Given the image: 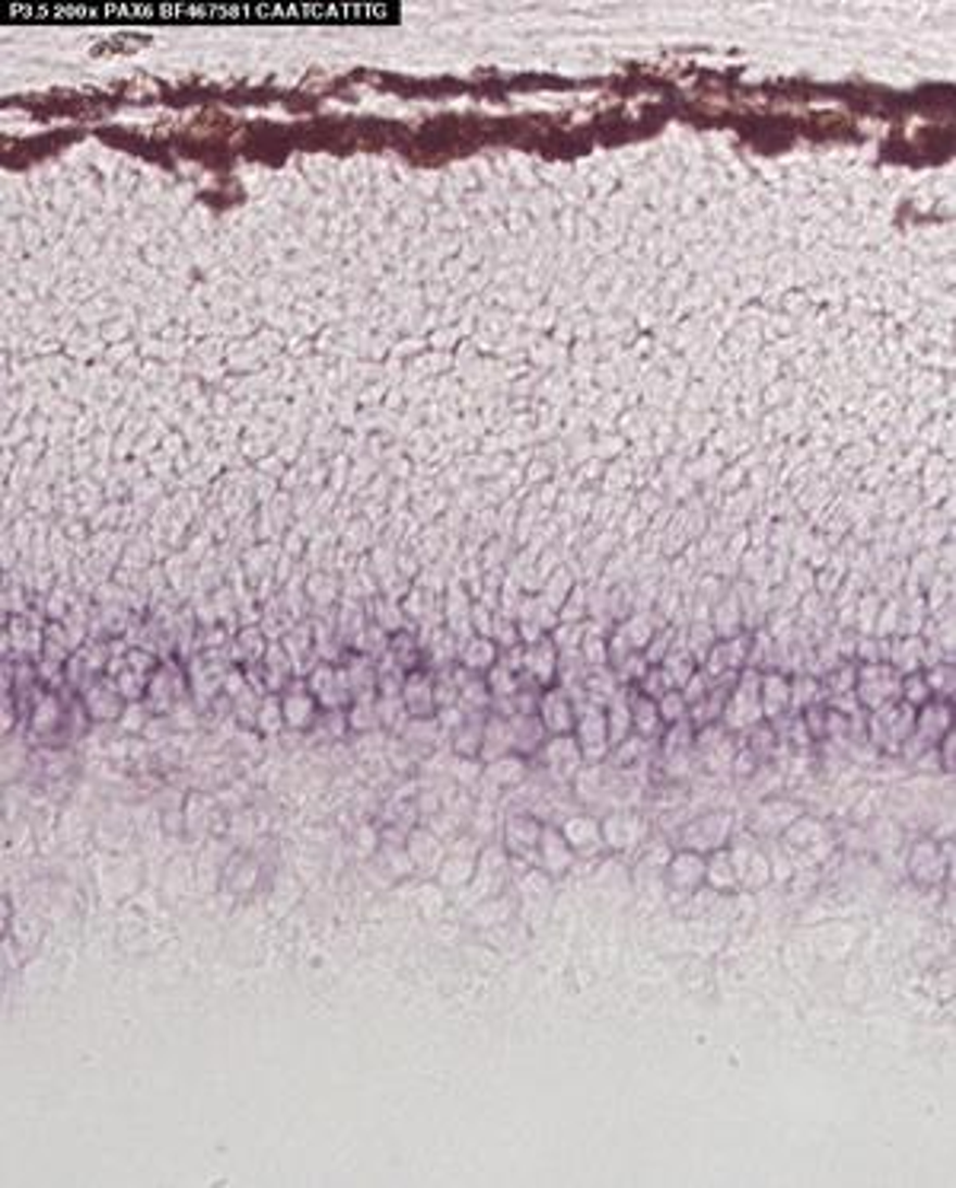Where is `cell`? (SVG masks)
I'll return each instance as SVG.
<instances>
[{"label":"cell","mask_w":956,"mask_h":1188,"mask_svg":"<svg viewBox=\"0 0 956 1188\" xmlns=\"http://www.w3.org/2000/svg\"><path fill=\"white\" fill-rule=\"evenodd\" d=\"M737 749L740 746H737L733 733L724 723H705V726L695 730V759H702V764L712 774H730Z\"/></svg>","instance_id":"30bf717a"},{"label":"cell","mask_w":956,"mask_h":1188,"mask_svg":"<svg viewBox=\"0 0 956 1188\" xmlns=\"http://www.w3.org/2000/svg\"><path fill=\"white\" fill-rule=\"evenodd\" d=\"M705 886L720 893V896L740 893V880H737V867H733L730 848H717L712 855H705Z\"/></svg>","instance_id":"7402d4cb"},{"label":"cell","mask_w":956,"mask_h":1188,"mask_svg":"<svg viewBox=\"0 0 956 1188\" xmlns=\"http://www.w3.org/2000/svg\"><path fill=\"white\" fill-rule=\"evenodd\" d=\"M526 669L532 672V679H536V682H549V679L555 675V650H552L549 644H536V647H529V654H526Z\"/></svg>","instance_id":"836d02e7"},{"label":"cell","mask_w":956,"mask_h":1188,"mask_svg":"<svg viewBox=\"0 0 956 1188\" xmlns=\"http://www.w3.org/2000/svg\"><path fill=\"white\" fill-rule=\"evenodd\" d=\"M667 730L664 717L657 711V702L647 698V695H638L631 698V733L641 736V740H661Z\"/></svg>","instance_id":"d4e9b609"},{"label":"cell","mask_w":956,"mask_h":1188,"mask_svg":"<svg viewBox=\"0 0 956 1188\" xmlns=\"http://www.w3.org/2000/svg\"><path fill=\"white\" fill-rule=\"evenodd\" d=\"M529 774H532L529 771V759L520 756V753H507L501 759H491L481 764V781L488 787L501 791V794H511V791L524 787L526 781H529Z\"/></svg>","instance_id":"d6986e66"},{"label":"cell","mask_w":956,"mask_h":1188,"mask_svg":"<svg viewBox=\"0 0 956 1188\" xmlns=\"http://www.w3.org/2000/svg\"><path fill=\"white\" fill-rule=\"evenodd\" d=\"M478 851H481V845H478L473 835L456 838V842L450 845L446 857H443L440 870L433 873V876H437V883H440L443 889H463V886H469V883H473V876H476Z\"/></svg>","instance_id":"4fadbf2b"},{"label":"cell","mask_w":956,"mask_h":1188,"mask_svg":"<svg viewBox=\"0 0 956 1188\" xmlns=\"http://www.w3.org/2000/svg\"><path fill=\"white\" fill-rule=\"evenodd\" d=\"M574 740L580 746V756L587 764H603L613 756V743H609V726H606V711L590 705L583 711H577L574 723Z\"/></svg>","instance_id":"9c48e42d"},{"label":"cell","mask_w":956,"mask_h":1188,"mask_svg":"<svg viewBox=\"0 0 956 1188\" xmlns=\"http://www.w3.org/2000/svg\"><path fill=\"white\" fill-rule=\"evenodd\" d=\"M664 883L679 896H692L705 886V855L676 848L664 863Z\"/></svg>","instance_id":"5bb4252c"},{"label":"cell","mask_w":956,"mask_h":1188,"mask_svg":"<svg viewBox=\"0 0 956 1188\" xmlns=\"http://www.w3.org/2000/svg\"><path fill=\"white\" fill-rule=\"evenodd\" d=\"M259 723H262V730H265V733H275V730H281V723H285V711H281L278 705H272V702H268V705L262 708Z\"/></svg>","instance_id":"74e56055"},{"label":"cell","mask_w":956,"mask_h":1188,"mask_svg":"<svg viewBox=\"0 0 956 1188\" xmlns=\"http://www.w3.org/2000/svg\"><path fill=\"white\" fill-rule=\"evenodd\" d=\"M606 726H609V743L619 746L621 740L631 736V702L616 695L613 705L606 708Z\"/></svg>","instance_id":"1f68e13d"},{"label":"cell","mask_w":956,"mask_h":1188,"mask_svg":"<svg viewBox=\"0 0 956 1188\" xmlns=\"http://www.w3.org/2000/svg\"><path fill=\"white\" fill-rule=\"evenodd\" d=\"M765 720L763 713V698H759V675H743L740 685H733V692L727 695V705H724V713H720V723L730 730V733H743V730H753Z\"/></svg>","instance_id":"ba28073f"},{"label":"cell","mask_w":956,"mask_h":1188,"mask_svg":"<svg viewBox=\"0 0 956 1188\" xmlns=\"http://www.w3.org/2000/svg\"><path fill=\"white\" fill-rule=\"evenodd\" d=\"M285 711V723L290 730H306L316 723V698L303 688H293L281 705Z\"/></svg>","instance_id":"f1b7e54d"},{"label":"cell","mask_w":956,"mask_h":1188,"mask_svg":"<svg viewBox=\"0 0 956 1188\" xmlns=\"http://www.w3.org/2000/svg\"><path fill=\"white\" fill-rule=\"evenodd\" d=\"M507 870H511V857L501 848V842L494 845H485L478 851L476 860V876L469 886H476L478 896H498L507 883Z\"/></svg>","instance_id":"2e32d148"},{"label":"cell","mask_w":956,"mask_h":1188,"mask_svg":"<svg viewBox=\"0 0 956 1188\" xmlns=\"http://www.w3.org/2000/svg\"><path fill=\"white\" fill-rule=\"evenodd\" d=\"M514 753V733H511V717H491L485 720V733H481V753H478V761L501 759Z\"/></svg>","instance_id":"cb8c5ba5"},{"label":"cell","mask_w":956,"mask_h":1188,"mask_svg":"<svg viewBox=\"0 0 956 1188\" xmlns=\"http://www.w3.org/2000/svg\"><path fill=\"white\" fill-rule=\"evenodd\" d=\"M491 660H494V647L488 641H478V644L469 647V654H466V663L469 666H491Z\"/></svg>","instance_id":"f35d334b"},{"label":"cell","mask_w":956,"mask_h":1188,"mask_svg":"<svg viewBox=\"0 0 956 1188\" xmlns=\"http://www.w3.org/2000/svg\"><path fill=\"white\" fill-rule=\"evenodd\" d=\"M900 679L893 669H883V666H870L864 669L858 679V702L870 711H880L886 705H893L900 698Z\"/></svg>","instance_id":"e0dca14e"},{"label":"cell","mask_w":956,"mask_h":1188,"mask_svg":"<svg viewBox=\"0 0 956 1188\" xmlns=\"http://www.w3.org/2000/svg\"><path fill=\"white\" fill-rule=\"evenodd\" d=\"M87 708H90L93 720H115V717H122V698H118V692H112L109 685H102L99 692L96 688L90 692Z\"/></svg>","instance_id":"d6a6232c"},{"label":"cell","mask_w":956,"mask_h":1188,"mask_svg":"<svg viewBox=\"0 0 956 1188\" xmlns=\"http://www.w3.org/2000/svg\"><path fill=\"white\" fill-rule=\"evenodd\" d=\"M730 855H733V867H737V880H740V889L746 893H759L771 883V857L768 851H763L759 838L750 835V832H733L730 838Z\"/></svg>","instance_id":"3957f363"},{"label":"cell","mask_w":956,"mask_h":1188,"mask_svg":"<svg viewBox=\"0 0 956 1188\" xmlns=\"http://www.w3.org/2000/svg\"><path fill=\"white\" fill-rule=\"evenodd\" d=\"M819 842H826V829H822V822H816V819H810L807 812H801L784 832H781V845H788V848H794V851H810L813 845H819Z\"/></svg>","instance_id":"484cf974"},{"label":"cell","mask_w":956,"mask_h":1188,"mask_svg":"<svg viewBox=\"0 0 956 1188\" xmlns=\"http://www.w3.org/2000/svg\"><path fill=\"white\" fill-rule=\"evenodd\" d=\"M405 851L412 857L415 870L418 873H437L443 857H446V845L443 838L433 832V829H425V825H415L408 835H405Z\"/></svg>","instance_id":"44dd1931"},{"label":"cell","mask_w":956,"mask_h":1188,"mask_svg":"<svg viewBox=\"0 0 956 1188\" xmlns=\"http://www.w3.org/2000/svg\"><path fill=\"white\" fill-rule=\"evenodd\" d=\"M911 726H915V708L893 702V705H886V708L873 713L870 740L883 753H903L906 740L911 736Z\"/></svg>","instance_id":"8fae6325"},{"label":"cell","mask_w":956,"mask_h":1188,"mask_svg":"<svg viewBox=\"0 0 956 1188\" xmlns=\"http://www.w3.org/2000/svg\"><path fill=\"white\" fill-rule=\"evenodd\" d=\"M657 711H661L667 726L669 723H682V720H689V702L682 698L679 688H669L667 695L657 698Z\"/></svg>","instance_id":"d590c367"},{"label":"cell","mask_w":956,"mask_h":1188,"mask_svg":"<svg viewBox=\"0 0 956 1188\" xmlns=\"http://www.w3.org/2000/svg\"><path fill=\"white\" fill-rule=\"evenodd\" d=\"M906 870L908 880L931 889V886H941L951 870H954V851H951V842H938V838H918L911 848H908L906 857Z\"/></svg>","instance_id":"7a4b0ae2"},{"label":"cell","mask_w":956,"mask_h":1188,"mask_svg":"<svg viewBox=\"0 0 956 1188\" xmlns=\"http://www.w3.org/2000/svg\"><path fill=\"white\" fill-rule=\"evenodd\" d=\"M511 733H514V753H520L526 759H532L542 749V743L549 740V733H545V726L536 713H514L511 717Z\"/></svg>","instance_id":"603a6c76"},{"label":"cell","mask_w":956,"mask_h":1188,"mask_svg":"<svg viewBox=\"0 0 956 1188\" xmlns=\"http://www.w3.org/2000/svg\"><path fill=\"white\" fill-rule=\"evenodd\" d=\"M951 723H954L951 705H924L921 711H915V726L903 746V756L908 761H918L921 756L934 753V746L944 740V733L954 730Z\"/></svg>","instance_id":"52a82bcc"},{"label":"cell","mask_w":956,"mask_h":1188,"mask_svg":"<svg viewBox=\"0 0 956 1188\" xmlns=\"http://www.w3.org/2000/svg\"><path fill=\"white\" fill-rule=\"evenodd\" d=\"M313 698L323 702L326 708H341V688L332 669H319V675L313 679Z\"/></svg>","instance_id":"e575fe53"},{"label":"cell","mask_w":956,"mask_h":1188,"mask_svg":"<svg viewBox=\"0 0 956 1188\" xmlns=\"http://www.w3.org/2000/svg\"><path fill=\"white\" fill-rule=\"evenodd\" d=\"M542 829L545 822L529 812V809H514L504 816L501 822V832H498V842L501 848L507 851L511 860H524V863H536V851H539V838H542Z\"/></svg>","instance_id":"5b68a950"},{"label":"cell","mask_w":956,"mask_h":1188,"mask_svg":"<svg viewBox=\"0 0 956 1188\" xmlns=\"http://www.w3.org/2000/svg\"><path fill=\"white\" fill-rule=\"evenodd\" d=\"M536 759H539V768H542V774L552 787H571L577 771L587 764L571 733L568 736H549L542 743V749L536 753Z\"/></svg>","instance_id":"8992f818"},{"label":"cell","mask_w":956,"mask_h":1188,"mask_svg":"<svg viewBox=\"0 0 956 1188\" xmlns=\"http://www.w3.org/2000/svg\"><path fill=\"white\" fill-rule=\"evenodd\" d=\"M29 723H33V733H36L39 740L51 743V740H54V733H58V726L64 723L61 705H58L54 698H46L42 705H36V711H33V717H29Z\"/></svg>","instance_id":"4dcf8cb0"},{"label":"cell","mask_w":956,"mask_h":1188,"mask_svg":"<svg viewBox=\"0 0 956 1188\" xmlns=\"http://www.w3.org/2000/svg\"><path fill=\"white\" fill-rule=\"evenodd\" d=\"M380 723V708H370L367 698H361L351 711H348V726L351 730H374Z\"/></svg>","instance_id":"8d00e7d4"},{"label":"cell","mask_w":956,"mask_h":1188,"mask_svg":"<svg viewBox=\"0 0 956 1188\" xmlns=\"http://www.w3.org/2000/svg\"><path fill=\"white\" fill-rule=\"evenodd\" d=\"M759 698H763L765 717H778L791 705V685L781 675H765L759 679Z\"/></svg>","instance_id":"f546056e"},{"label":"cell","mask_w":956,"mask_h":1188,"mask_svg":"<svg viewBox=\"0 0 956 1188\" xmlns=\"http://www.w3.org/2000/svg\"><path fill=\"white\" fill-rule=\"evenodd\" d=\"M574 863H577V855L571 851V845L565 842L562 829L555 822H545L542 838H539V851H536V867L549 880H562V876L571 873Z\"/></svg>","instance_id":"9a60e30c"},{"label":"cell","mask_w":956,"mask_h":1188,"mask_svg":"<svg viewBox=\"0 0 956 1188\" xmlns=\"http://www.w3.org/2000/svg\"><path fill=\"white\" fill-rule=\"evenodd\" d=\"M733 832H737L733 812H727V809H708V812L692 816L679 829L676 848H689V851H699V855H712L717 848H727L730 845Z\"/></svg>","instance_id":"6da1fadb"},{"label":"cell","mask_w":956,"mask_h":1188,"mask_svg":"<svg viewBox=\"0 0 956 1188\" xmlns=\"http://www.w3.org/2000/svg\"><path fill=\"white\" fill-rule=\"evenodd\" d=\"M481 733H485V720L481 717H466L453 730V736H450L453 756H460V759H478V753H481Z\"/></svg>","instance_id":"83f0119b"},{"label":"cell","mask_w":956,"mask_h":1188,"mask_svg":"<svg viewBox=\"0 0 956 1188\" xmlns=\"http://www.w3.org/2000/svg\"><path fill=\"white\" fill-rule=\"evenodd\" d=\"M603 819V838L609 855H634L647 845L651 825L638 809H609Z\"/></svg>","instance_id":"277c9868"},{"label":"cell","mask_w":956,"mask_h":1188,"mask_svg":"<svg viewBox=\"0 0 956 1188\" xmlns=\"http://www.w3.org/2000/svg\"><path fill=\"white\" fill-rule=\"evenodd\" d=\"M536 717L542 720L545 733L549 736H568L574 733V723H577V708L568 698V692H545L536 705Z\"/></svg>","instance_id":"ffe728a7"},{"label":"cell","mask_w":956,"mask_h":1188,"mask_svg":"<svg viewBox=\"0 0 956 1188\" xmlns=\"http://www.w3.org/2000/svg\"><path fill=\"white\" fill-rule=\"evenodd\" d=\"M402 705L412 717H430L433 708H437V698H433V685H430L428 675H408L405 685H402Z\"/></svg>","instance_id":"4316f807"},{"label":"cell","mask_w":956,"mask_h":1188,"mask_svg":"<svg viewBox=\"0 0 956 1188\" xmlns=\"http://www.w3.org/2000/svg\"><path fill=\"white\" fill-rule=\"evenodd\" d=\"M804 809L797 804H784V797H771V800H763L759 807L753 809V819H750V835L756 838H781V832L801 816Z\"/></svg>","instance_id":"ac0fdd59"},{"label":"cell","mask_w":956,"mask_h":1188,"mask_svg":"<svg viewBox=\"0 0 956 1188\" xmlns=\"http://www.w3.org/2000/svg\"><path fill=\"white\" fill-rule=\"evenodd\" d=\"M565 842L571 845L577 860H593V857L606 855V838H603V819L593 812H568L558 822Z\"/></svg>","instance_id":"7c38bea8"}]
</instances>
